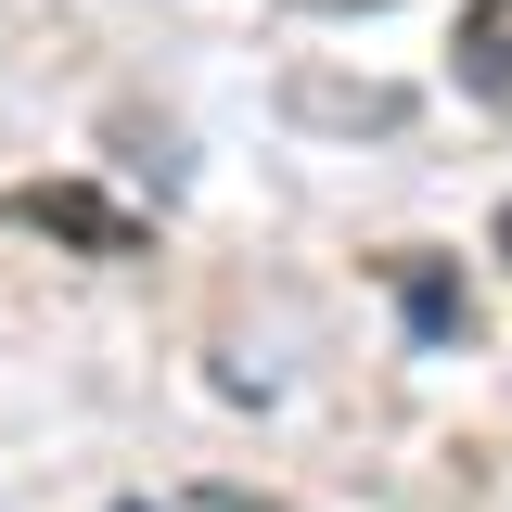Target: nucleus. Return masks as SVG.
Masks as SVG:
<instances>
[{
	"label": "nucleus",
	"mask_w": 512,
	"mask_h": 512,
	"mask_svg": "<svg viewBox=\"0 0 512 512\" xmlns=\"http://www.w3.org/2000/svg\"><path fill=\"white\" fill-rule=\"evenodd\" d=\"M13 218L52 231V244H90V256H141V218L103 205V192H77V180H26V192H13Z\"/></svg>",
	"instance_id": "nucleus-1"
},
{
	"label": "nucleus",
	"mask_w": 512,
	"mask_h": 512,
	"mask_svg": "<svg viewBox=\"0 0 512 512\" xmlns=\"http://www.w3.org/2000/svg\"><path fill=\"white\" fill-rule=\"evenodd\" d=\"M448 64H461V90H474V103H500V116H512V0H461Z\"/></svg>",
	"instance_id": "nucleus-2"
},
{
	"label": "nucleus",
	"mask_w": 512,
	"mask_h": 512,
	"mask_svg": "<svg viewBox=\"0 0 512 512\" xmlns=\"http://www.w3.org/2000/svg\"><path fill=\"white\" fill-rule=\"evenodd\" d=\"M384 282H397V308H410V333H423V346H461V333H474V295L448 282L436 256H384Z\"/></svg>",
	"instance_id": "nucleus-3"
},
{
	"label": "nucleus",
	"mask_w": 512,
	"mask_h": 512,
	"mask_svg": "<svg viewBox=\"0 0 512 512\" xmlns=\"http://www.w3.org/2000/svg\"><path fill=\"white\" fill-rule=\"evenodd\" d=\"M295 13H397V0H295Z\"/></svg>",
	"instance_id": "nucleus-4"
},
{
	"label": "nucleus",
	"mask_w": 512,
	"mask_h": 512,
	"mask_svg": "<svg viewBox=\"0 0 512 512\" xmlns=\"http://www.w3.org/2000/svg\"><path fill=\"white\" fill-rule=\"evenodd\" d=\"M500 244H512V218H500Z\"/></svg>",
	"instance_id": "nucleus-5"
}]
</instances>
